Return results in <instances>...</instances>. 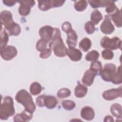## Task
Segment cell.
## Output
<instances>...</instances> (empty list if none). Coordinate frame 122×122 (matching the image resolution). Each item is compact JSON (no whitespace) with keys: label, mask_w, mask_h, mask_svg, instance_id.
I'll return each mask as SVG.
<instances>
[{"label":"cell","mask_w":122,"mask_h":122,"mask_svg":"<svg viewBox=\"0 0 122 122\" xmlns=\"http://www.w3.org/2000/svg\"><path fill=\"white\" fill-rule=\"evenodd\" d=\"M61 31L58 28H54L52 38L49 46L54 51L55 55L59 57H63L67 55V49L61 36Z\"/></svg>","instance_id":"1"},{"label":"cell","mask_w":122,"mask_h":122,"mask_svg":"<svg viewBox=\"0 0 122 122\" xmlns=\"http://www.w3.org/2000/svg\"><path fill=\"white\" fill-rule=\"evenodd\" d=\"M15 99L25 107V110L32 113L35 111L36 106L33 101L32 98L25 90L22 89L19 91L16 94Z\"/></svg>","instance_id":"2"},{"label":"cell","mask_w":122,"mask_h":122,"mask_svg":"<svg viewBox=\"0 0 122 122\" xmlns=\"http://www.w3.org/2000/svg\"><path fill=\"white\" fill-rule=\"evenodd\" d=\"M15 113L12 98L10 96H6L1 103L0 108V119L7 120Z\"/></svg>","instance_id":"3"},{"label":"cell","mask_w":122,"mask_h":122,"mask_svg":"<svg viewBox=\"0 0 122 122\" xmlns=\"http://www.w3.org/2000/svg\"><path fill=\"white\" fill-rule=\"evenodd\" d=\"M116 66L112 63H107L102 69L100 75L104 81L112 82L116 77Z\"/></svg>","instance_id":"4"},{"label":"cell","mask_w":122,"mask_h":122,"mask_svg":"<svg viewBox=\"0 0 122 122\" xmlns=\"http://www.w3.org/2000/svg\"><path fill=\"white\" fill-rule=\"evenodd\" d=\"M36 104L39 107L45 106L49 109H52L55 107L58 103L56 98L51 95H41L39 96L36 101Z\"/></svg>","instance_id":"5"},{"label":"cell","mask_w":122,"mask_h":122,"mask_svg":"<svg viewBox=\"0 0 122 122\" xmlns=\"http://www.w3.org/2000/svg\"><path fill=\"white\" fill-rule=\"evenodd\" d=\"M101 45L102 47L109 50L121 49L122 41L118 37L109 38L107 36L103 37L101 41Z\"/></svg>","instance_id":"6"},{"label":"cell","mask_w":122,"mask_h":122,"mask_svg":"<svg viewBox=\"0 0 122 122\" xmlns=\"http://www.w3.org/2000/svg\"><path fill=\"white\" fill-rule=\"evenodd\" d=\"M0 54L3 59L9 61L12 59L17 55V51L15 47L8 45L0 48Z\"/></svg>","instance_id":"7"},{"label":"cell","mask_w":122,"mask_h":122,"mask_svg":"<svg viewBox=\"0 0 122 122\" xmlns=\"http://www.w3.org/2000/svg\"><path fill=\"white\" fill-rule=\"evenodd\" d=\"M64 0H39L38 7L42 11H46L53 7H57L62 6Z\"/></svg>","instance_id":"8"},{"label":"cell","mask_w":122,"mask_h":122,"mask_svg":"<svg viewBox=\"0 0 122 122\" xmlns=\"http://www.w3.org/2000/svg\"><path fill=\"white\" fill-rule=\"evenodd\" d=\"M20 3V6L19 8V12L20 15L25 16L28 15L31 10V8L35 5L34 0H21L18 1Z\"/></svg>","instance_id":"9"},{"label":"cell","mask_w":122,"mask_h":122,"mask_svg":"<svg viewBox=\"0 0 122 122\" xmlns=\"http://www.w3.org/2000/svg\"><path fill=\"white\" fill-rule=\"evenodd\" d=\"M54 30V28L49 25L42 27L39 30V35L41 39L44 40L47 43L50 42L52 38Z\"/></svg>","instance_id":"10"},{"label":"cell","mask_w":122,"mask_h":122,"mask_svg":"<svg viewBox=\"0 0 122 122\" xmlns=\"http://www.w3.org/2000/svg\"><path fill=\"white\" fill-rule=\"evenodd\" d=\"M122 95V87L117 89H112L105 91L102 94L103 98L108 101L113 100L118 97H121Z\"/></svg>","instance_id":"11"},{"label":"cell","mask_w":122,"mask_h":122,"mask_svg":"<svg viewBox=\"0 0 122 122\" xmlns=\"http://www.w3.org/2000/svg\"><path fill=\"white\" fill-rule=\"evenodd\" d=\"M0 19L1 25H3L5 29L10 27L15 22L13 20L11 13L8 10H3L0 12Z\"/></svg>","instance_id":"12"},{"label":"cell","mask_w":122,"mask_h":122,"mask_svg":"<svg viewBox=\"0 0 122 122\" xmlns=\"http://www.w3.org/2000/svg\"><path fill=\"white\" fill-rule=\"evenodd\" d=\"M98 74V73L94 70L90 69L87 70L84 73L82 79V83L87 86H91L94 81L95 77Z\"/></svg>","instance_id":"13"},{"label":"cell","mask_w":122,"mask_h":122,"mask_svg":"<svg viewBox=\"0 0 122 122\" xmlns=\"http://www.w3.org/2000/svg\"><path fill=\"white\" fill-rule=\"evenodd\" d=\"M114 27L108 15L105 16L104 21L101 25V30L106 34H110L114 30Z\"/></svg>","instance_id":"14"},{"label":"cell","mask_w":122,"mask_h":122,"mask_svg":"<svg viewBox=\"0 0 122 122\" xmlns=\"http://www.w3.org/2000/svg\"><path fill=\"white\" fill-rule=\"evenodd\" d=\"M67 39L66 40L67 43L69 48H74L77 45L78 36L75 31L71 29L67 33Z\"/></svg>","instance_id":"15"},{"label":"cell","mask_w":122,"mask_h":122,"mask_svg":"<svg viewBox=\"0 0 122 122\" xmlns=\"http://www.w3.org/2000/svg\"><path fill=\"white\" fill-rule=\"evenodd\" d=\"M67 55L72 61H79L82 57V53L78 49L74 48H69L67 49Z\"/></svg>","instance_id":"16"},{"label":"cell","mask_w":122,"mask_h":122,"mask_svg":"<svg viewBox=\"0 0 122 122\" xmlns=\"http://www.w3.org/2000/svg\"><path fill=\"white\" fill-rule=\"evenodd\" d=\"M81 115L83 119L87 121H91L94 118L95 113L92 108L89 106H85L81 109Z\"/></svg>","instance_id":"17"},{"label":"cell","mask_w":122,"mask_h":122,"mask_svg":"<svg viewBox=\"0 0 122 122\" xmlns=\"http://www.w3.org/2000/svg\"><path fill=\"white\" fill-rule=\"evenodd\" d=\"M32 113L24 110L20 113L17 114L14 117V122H26L30 120L32 118Z\"/></svg>","instance_id":"18"},{"label":"cell","mask_w":122,"mask_h":122,"mask_svg":"<svg viewBox=\"0 0 122 122\" xmlns=\"http://www.w3.org/2000/svg\"><path fill=\"white\" fill-rule=\"evenodd\" d=\"M87 91L88 89L85 86L79 83L75 88L74 94L76 97L78 98H82L86 95Z\"/></svg>","instance_id":"19"},{"label":"cell","mask_w":122,"mask_h":122,"mask_svg":"<svg viewBox=\"0 0 122 122\" xmlns=\"http://www.w3.org/2000/svg\"><path fill=\"white\" fill-rule=\"evenodd\" d=\"M110 111L112 114L118 118H122V106L118 103L113 104L110 108Z\"/></svg>","instance_id":"20"},{"label":"cell","mask_w":122,"mask_h":122,"mask_svg":"<svg viewBox=\"0 0 122 122\" xmlns=\"http://www.w3.org/2000/svg\"><path fill=\"white\" fill-rule=\"evenodd\" d=\"M112 21L118 27H122V13L119 9L113 14L111 15Z\"/></svg>","instance_id":"21"},{"label":"cell","mask_w":122,"mask_h":122,"mask_svg":"<svg viewBox=\"0 0 122 122\" xmlns=\"http://www.w3.org/2000/svg\"><path fill=\"white\" fill-rule=\"evenodd\" d=\"M102 19V13L97 10H94L91 14V22L94 25H97Z\"/></svg>","instance_id":"22"},{"label":"cell","mask_w":122,"mask_h":122,"mask_svg":"<svg viewBox=\"0 0 122 122\" xmlns=\"http://www.w3.org/2000/svg\"><path fill=\"white\" fill-rule=\"evenodd\" d=\"M6 30L8 31V33L10 35L13 36H18L20 34L21 31L20 26L15 22Z\"/></svg>","instance_id":"23"},{"label":"cell","mask_w":122,"mask_h":122,"mask_svg":"<svg viewBox=\"0 0 122 122\" xmlns=\"http://www.w3.org/2000/svg\"><path fill=\"white\" fill-rule=\"evenodd\" d=\"M88 2L90 5L93 8H98L101 7H105L108 5L110 3V0H89Z\"/></svg>","instance_id":"24"},{"label":"cell","mask_w":122,"mask_h":122,"mask_svg":"<svg viewBox=\"0 0 122 122\" xmlns=\"http://www.w3.org/2000/svg\"><path fill=\"white\" fill-rule=\"evenodd\" d=\"M92 42L91 40L87 38H84L81 40L79 43V47L84 51H88L91 48Z\"/></svg>","instance_id":"25"},{"label":"cell","mask_w":122,"mask_h":122,"mask_svg":"<svg viewBox=\"0 0 122 122\" xmlns=\"http://www.w3.org/2000/svg\"><path fill=\"white\" fill-rule=\"evenodd\" d=\"M42 87L41 84L38 82H33L30 86V93L33 95L40 94L41 91Z\"/></svg>","instance_id":"26"},{"label":"cell","mask_w":122,"mask_h":122,"mask_svg":"<svg viewBox=\"0 0 122 122\" xmlns=\"http://www.w3.org/2000/svg\"><path fill=\"white\" fill-rule=\"evenodd\" d=\"M87 6V2L85 0L76 1L74 3L75 9L78 11H82Z\"/></svg>","instance_id":"27"},{"label":"cell","mask_w":122,"mask_h":122,"mask_svg":"<svg viewBox=\"0 0 122 122\" xmlns=\"http://www.w3.org/2000/svg\"><path fill=\"white\" fill-rule=\"evenodd\" d=\"M9 41L8 33L5 30H2L1 27L0 30V48L5 47Z\"/></svg>","instance_id":"28"},{"label":"cell","mask_w":122,"mask_h":122,"mask_svg":"<svg viewBox=\"0 0 122 122\" xmlns=\"http://www.w3.org/2000/svg\"><path fill=\"white\" fill-rule=\"evenodd\" d=\"M100 55L99 52L95 50L89 52L86 55L85 59L87 61H94L97 60Z\"/></svg>","instance_id":"29"},{"label":"cell","mask_w":122,"mask_h":122,"mask_svg":"<svg viewBox=\"0 0 122 122\" xmlns=\"http://www.w3.org/2000/svg\"><path fill=\"white\" fill-rule=\"evenodd\" d=\"M118 10V9L114 4V2L113 1H110V3L106 6L105 10L107 13L110 14V15H111L115 12Z\"/></svg>","instance_id":"30"},{"label":"cell","mask_w":122,"mask_h":122,"mask_svg":"<svg viewBox=\"0 0 122 122\" xmlns=\"http://www.w3.org/2000/svg\"><path fill=\"white\" fill-rule=\"evenodd\" d=\"M71 93V91L67 88H62L60 89L58 93L57 96L60 98H64L70 96Z\"/></svg>","instance_id":"31"},{"label":"cell","mask_w":122,"mask_h":122,"mask_svg":"<svg viewBox=\"0 0 122 122\" xmlns=\"http://www.w3.org/2000/svg\"><path fill=\"white\" fill-rule=\"evenodd\" d=\"M62 105L65 110H71L75 107V103L72 101L65 100L62 102Z\"/></svg>","instance_id":"32"},{"label":"cell","mask_w":122,"mask_h":122,"mask_svg":"<svg viewBox=\"0 0 122 122\" xmlns=\"http://www.w3.org/2000/svg\"><path fill=\"white\" fill-rule=\"evenodd\" d=\"M90 69H92L96 71L98 74H100V73L102 69L101 63L99 61H94L91 64Z\"/></svg>","instance_id":"33"},{"label":"cell","mask_w":122,"mask_h":122,"mask_svg":"<svg viewBox=\"0 0 122 122\" xmlns=\"http://www.w3.org/2000/svg\"><path fill=\"white\" fill-rule=\"evenodd\" d=\"M84 28L86 32L89 34L93 33L95 30L94 25L90 21H88L85 23Z\"/></svg>","instance_id":"34"},{"label":"cell","mask_w":122,"mask_h":122,"mask_svg":"<svg viewBox=\"0 0 122 122\" xmlns=\"http://www.w3.org/2000/svg\"><path fill=\"white\" fill-rule=\"evenodd\" d=\"M122 81V71H121V66H120L117 69V73L116 77L112 82L113 83L115 84H118L121 83Z\"/></svg>","instance_id":"35"},{"label":"cell","mask_w":122,"mask_h":122,"mask_svg":"<svg viewBox=\"0 0 122 122\" xmlns=\"http://www.w3.org/2000/svg\"><path fill=\"white\" fill-rule=\"evenodd\" d=\"M102 57L105 60H111L113 57V53L109 49H105L102 52Z\"/></svg>","instance_id":"36"},{"label":"cell","mask_w":122,"mask_h":122,"mask_svg":"<svg viewBox=\"0 0 122 122\" xmlns=\"http://www.w3.org/2000/svg\"><path fill=\"white\" fill-rule=\"evenodd\" d=\"M47 42L42 39L39 40L36 44V49L38 51H41L46 48Z\"/></svg>","instance_id":"37"},{"label":"cell","mask_w":122,"mask_h":122,"mask_svg":"<svg viewBox=\"0 0 122 122\" xmlns=\"http://www.w3.org/2000/svg\"><path fill=\"white\" fill-rule=\"evenodd\" d=\"M51 51L50 48H46L44 50L41 51L40 56L41 58L42 59H46L48 58L51 54Z\"/></svg>","instance_id":"38"},{"label":"cell","mask_w":122,"mask_h":122,"mask_svg":"<svg viewBox=\"0 0 122 122\" xmlns=\"http://www.w3.org/2000/svg\"><path fill=\"white\" fill-rule=\"evenodd\" d=\"M61 28H62V30L66 33H67L68 31L70 30L71 29H72L71 25V23L68 21L64 22L62 24Z\"/></svg>","instance_id":"39"},{"label":"cell","mask_w":122,"mask_h":122,"mask_svg":"<svg viewBox=\"0 0 122 122\" xmlns=\"http://www.w3.org/2000/svg\"><path fill=\"white\" fill-rule=\"evenodd\" d=\"M17 1L11 0H3V3L8 6H12L14 5Z\"/></svg>","instance_id":"40"},{"label":"cell","mask_w":122,"mask_h":122,"mask_svg":"<svg viewBox=\"0 0 122 122\" xmlns=\"http://www.w3.org/2000/svg\"><path fill=\"white\" fill-rule=\"evenodd\" d=\"M104 122H113V119L112 116L108 115L105 117Z\"/></svg>","instance_id":"41"}]
</instances>
